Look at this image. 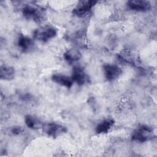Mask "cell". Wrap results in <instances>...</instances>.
<instances>
[{"mask_svg": "<svg viewBox=\"0 0 157 157\" xmlns=\"http://www.w3.org/2000/svg\"><path fill=\"white\" fill-rule=\"evenodd\" d=\"M22 14L27 20L36 23H41L44 20L45 12L43 8L35 4H26L22 9Z\"/></svg>", "mask_w": 157, "mask_h": 157, "instance_id": "1", "label": "cell"}, {"mask_svg": "<svg viewBox=\"0 0 157 157\" xmlns=\"http://www.w3.org/2000/svg\"><path fill=\"white\" fill-rule=\"evenodd\" d=\"M57 33V29L55 27L50 25H45L35 29L33 33V37L40 42L46 43L55 38Z\"/></svg>", "mask_w": 157, "mask_h": 157, "instance_id": "2", "label": "cell"}, {"mask_svg": "<svg viewBox=\"0 0 157 157\" xmlns=\"http://www.w3.org/2000/svg\"><path fill=\"white\" fill-rule=\"evenodd\" d=\"M153 137V129L147 125H140L132 132L131 139L133 141L143 143L150 140Z\"/></svg>", "mask_w": 157, "mask_h": 157, "instance_id": "3", "label": "cell"}, {"mask_svg": "<svg viewBox=\"0 0 157 157\" xmlns=\"http://www.w3.org/2000/svg\"><path fill=\"white\" fill-rule=\"evenodd\" d=\"M42 129L46 134L53 138L58 137L67 132L66 126L54 122L43 124Z\"/></svg>", "mask_w": 157, "mask_h": 157, "instance_id": "4", "label": "cell"}, {"mask_svg": "<svg viewBox=\"0 0 157 157\" xmlns=\"http://www.w3.org/2000/svg\"><path fill=\"white\" fill-rule=\"evenodd\" d=\"M71 78L73 82L79 86H82L90 82L89 75L85 72L83 67L78 66L73 67Z\"/></svg>", "mask_w": 157, "mask_h": 157, "instance_id": "5", "label": "cell"}, {"mask_svg": "<svg viewBox=\"0 0 157 157\" xmlns=\"http://www.w3.org/2000/svg\"><path fill=\"white\" fill-rule=\"evenodd\" d=\"M97 2L98 1L93 0L80 1L73 9L72 13L78 17H83L88 13Z\"/></svg>", "mask_w": 157, "mask_h": 157, "instance_id": "6", "label": "cell"}, {"mask_svg": "<svg viewBox=\"0 0 157 157\" xmlns=\"http://www.w3.org/2000/svg\"><path fill=\"white\" fill-rule=\"evenodd\" d=\"M103 72L104 77L108 81H113L122 74V69L114 64L107 63L103 65Z\"/></svg>", "mask_w": 157, "mask_h": 157, "instance_id": "7", "label": "cell"}, {"mask_svg": "<svg viewBox=\"0 0 157 157\" xmlns=\"http://www.w3.org/2000/svg\"><path fill=\"white\" fill-rule=\"evenodd\" d=\"M127 7L129 9L136 12H146L151 8V4L148 1L131 0L128 1Z\"/></svg>", "mask_w": 157, "mask_h": 157, "instance_id": "8", "label": "cell"}, {"mask_svg": "<svg viewBox=\"0 0 157 157\" xmlns=\"http://www.w3.org/2000/svg\"><path fill=\"white\" fill-rule=\"evenodd\" d=\"M52 80L53 82L67 88L72 87L74 82L71 77L62 74H55L52 76Z\"/></svg>", "mask_w": 157, "mask_h": 157, "instance_id": "9", "label": "cell"}, {"mask_svg": "<svg viewBox=\"0 0 157 157\" xmlns=\"http://www.w3.org/2000/svg\"><path fill=\"white\" fill-rule=\"evenodd\" d=\"M18 46L22 52H28L34 48V42L33 40L26 36L21 35L17 42Z\"/></svg>", "mask_w": 157, "mask_h": 157, "instance_id": "10", "label": "cell"}, {"mask_svg": "<svg viewBox=\"0 0 157 157\" xmlns=\"http://www.w3.org/2000/svg\"><path fill=\"white\" fill-rule=\"evenodd\" d=\"M63 57L69 64H72L81 59L82 53L77 49L71 48L64 52Z\"/></svg>", "mask_w": 157, "mask_h": 157, "instance_id": "11", "label": "cell"}, {"mask_svg": "<svg viewBox=\"0 0 157 157\" xmlns=\"http://www.w3.org/2000/svg\"><path fill=\"white\" fill-rule=\"evenodd\" d=\"M115 123L112 118H106L101 121L96 127V132L97 134H105L109 131Z\"/></svg>", "mask_w": 157, "mask_h": 157, "instance_id": "12", "label": "cell"}, {"mask_svg": "<svg viewBox=\"0 0 157 157\" xmlns=\"http://www.w3.org/2000/svg\"><path fill=\"white\" fill-rule=\"evenodd\" d=\"M15 69L11 66L3 65L0 67V78L2 80H12L15 77Z\"/></svg>", "mask_w": 157, "mask_h": 157, "instance_id": "13", "label": "cell"}, {"mask_svg": "<svg viewBox=\"0 0 157 157\" xmlns=\"http://www.w3.org/2000/svg\"><path fill=\"white\" fill-rule=\"evenodd\" d=\"M25 122L26 126L32 129L42 128L43 125L39 118L31 115H27L25 116Z\"/></svg>", "mask_w": 157, "mask_h": 157, "instance_id": "14", "label": "cell"}, {"mask_svg": "<svg viewBox=\"0 0 157 157\" xmlns=\"http://www.w3.org/2000/svg\"><path fill=\"white\" fill-rule=\"evenodd\" d=\"M23 131V128L20 126H13L10 131H11V133L13 135H18V134H20L21 132H22Z\"/></svg>", "mask_w": 157, "mask_h": 157, "instance_id": "15", "label": "cell"}, {"mask_svg": "<svg viewBox=\"0 0 157 157\" xmlns=\"http://www.w3.org/2000/svg\"><path fill=\"white\" fill-rule=\"evenodd\" d=\"M20 98L23 101H30L32 99V95L29 93H25L20 96Z\"/></svg>", "mask_w": 157, "mask_h": 157, "instance_id": "16", "label": "cell"}]
</instances>
